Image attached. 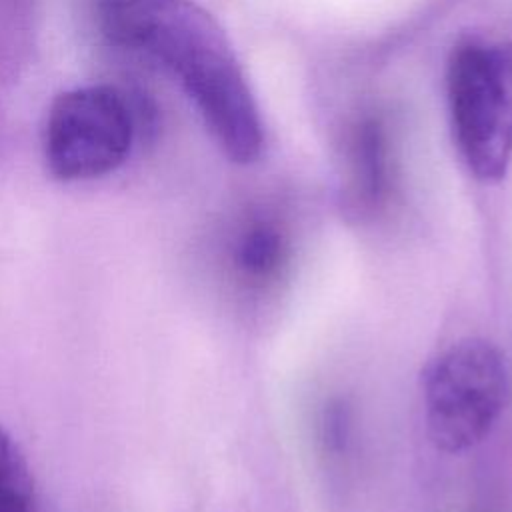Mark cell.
Instances as JSON below:
<instances>
[{"label": "cell", "mask_w": 512, "mask_h": 512, "mask_svg": "<svg viewBox=\"0 0 512 512\" xmlns=\"http://www.w3.org/2000/svg\"><path fill=\"white\" fill-rule=\"evenodd\" d=\"M226 258L236 288L258 308L284 290L296 264V248L282 222L256 216L234 234Z\"/></svg>", "instance_id": "5"}, {"label": "cell", "mask_w": 512, "mask_h": 512, "mask_svg": "<svg viewBox=\"0 0 512 512\" xmlns=\"http://www.w3.org/2000/svg\"><path fill=\"white\" fill-rule=\"evenodd\" d=\"M132 138L134 118L124 94L108 84L78 86L50 104L44 160L58 180H92L124 164Z\"/></svg>", "instance_id": "4"}, {"label": "cell", "mask_w": 512, "mask_h": 512, "mask_svg": "<svg viewBox=\"0 0 512 512\" xmlns=\"http://www.w3.org/2000/svg\"><path fill=\"white\" fill-rule=\"evenodd\" d=\"M0 512H34L28 466L10 434L0 426Z\"/></svg>", "instance_id": "7"}, {"label": "cell", "mask_w": 512, "mask_h": 512, "mask_svg": "<svg viewBox=\"0 0 512 512\" xmlns=\"http://www.w3.org/2000/svg\"><path fill=\"white\" fill-rule=\"evenodd\" d=\"M390 164L380 120L360 122L350 138L344 204L356 218H372L388 200Z\"/></svg>", "instance_id": "6"}, {"label": "cell", "mask_w": 512, "mask_h": 512, "mask_svg": "<svg viewBox=\"0 0 512 512\" xmlns=\"http://www.w3.org/2000/svg\"><path fill=\"white\" fill-rule=\"evenodd\" d=\"M508 396L504 354L482 338L454 342L424 374V414L432 444L446 454L478 446L498 422Z\"/></svg>", "instance_id": "3"}, {"label": "cell", "mask_w": 512, "mask_h": 512, "mask_svg": "<svg viewBox=\"0 0 512 512\" xmlns=\"http://www.w3.org/2000/svg\"><path fill=\"white\" fill-rule=\"evenodd\" d=\"M448 512H512V486L498 478H480L456 496Z\"/></svg>", "instance_id": "9"}, {"label": "cell", "mask_w": 512, "mask_h": 512, "mask_svg": "<svg viewBox=\"0 0 512 512\" xmlns=\"http://www.w3.org/2000/svg\"><path fill=\"white\" fill-rule=\"evenodd\" d=\"M104 30L170 70L200 112L222 152L254 162L264 128L252 90L220 24L192 0H110Z\"/></svg>", "instance_id": "1"}, {"label": "cell", "mask_w": 512, "mask_h": 512, "mask_svg": "<svg viewBox=\"0 0 512 512\" xmlns=\"http://www.w3.org/2000/svg\"><path fill=\"white\" fill-rule=\"evenodd\" d=\"M446 84L454 142L462 160L478 180H500L512 160V44L456 46Z\"/></svg>", "instance_id": "2"}, {"label": "cell", "mask_w": 512, "mask_h": 512, "mask_svg": "<svg viewBox=\"0 0 512 512\" xmlns=\"http://www.w3.org/2000/svg\"><path fill=\"white\" fill-rule=\"evenodd\" d=\"M316 432L324 454L332 460H342L348 454L354 436V418L350 406L340 398L328 400L320 410Z\"/></svg>", "instance_id": "8"}]
</instances>
